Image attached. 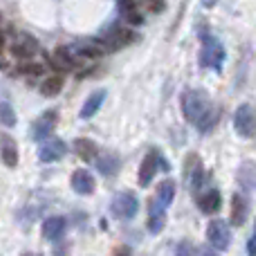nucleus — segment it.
Masks as SVG:
<instances>
[{
	"label": "nucleus",
	"mask_w": 256,
	"mask_h": 256,
	"mask_svg": "<svg viewBox=\"0 0 256 256\" xmlns=\"http://www.w3.org/2000/svg\"><path fill=\"white\" fill-rule=\"evenodd\" d=\"M212 108V102L209 97L202 92V90H186L184 99H182V110H184L186 122H198L204 112Z\"/></svg>",
	"instance_id": "obj_1"
},
{
	"label": "nucleus",
	"mask_w": 256,
	"mask_h": 256,
	"mask_svg": "<svg viewBox=\"0 0 256 256\" xmlns=\"http://www.w3.org/2000/svg\"><path fill=\"white\" fill-rule=\"evenodd\" d=\"M207 240L214 250H220L225 252L227 248L232 245V232H230V225L225 220H214L209 222L207 227Z\"/></svg>",
	"instance_id": "obj_2"
},
{
	"label": "nucleus",
	"mask_w": 256,
	"mask_h": 256,
	"mask_svg": "<svg viewBox=\"0 0 256 256\" xmlns=\"http://www.w3.org/2000/svg\"><path fill=\"white\" fill-rule=\"evenodd\" d=\"M222 61H225V48L220 45V40L204 38V48H202V52H200V63H202V68L220 70Z\"/></svg>",
	"instance_id": "obj_3"
},
{
	"label": "nucleus",
	"mask_w": 256,
	"mask_h": 256,
	"mask_svg": "<svg viewBox=\"0 0 256 256\" xmlns=\"http://www.w3.org/2000/svg\"><path fill=\"white\" fill-rule=\"evenodd\" d=\"M137 207H140V202H137V198L132 194H117L115 198H112L110 212H112V216L120 218V220H130L137 214Z\"/></svg>",
	"instance_id": "obj_4"
},
{
	"label": "nucleus",
	"mask_w": 256,
	"mask_h": 256,
	"mask_svg": "<svg viewBox=\"0 0 256 256\" xmlns=\"http://www.w3.org/2000/svg\"><path fill=\"white\" fill-rule=\"evenodd\" d=\"M234 126L238 130V135L243 137H254L256 135V110L252 106H240L234 115Z\"/></svg>",
	"instance_id": "obj_5"
},
{
	"label": "nucleus",
	"mask_w": 256,
	"mask_h": 256,
	"mask_svg": "<svg viewBox=\"0 0 256 256\" xmlns=\"http://www.w3.org/2000/svg\"><path fill=\"white\" fill-rule=\"evenodd\" d=\"M56 120H58L56 110H50V112H45V115H40L38 120L34 122V126H32V140L34 142L48 140L54 132V128H56Z\"/></svg>",
	"instance_id": "obj_6"
},
{
	"label": "nucleus",
	"mask_w": 256,
	"mask_h": 256,
	"mask_svg": "<svg viewBox=\"0 0 256 256\" xmlns=\"http://www.w3.org/2000/svg\"><path fill=\"white\" fill-rule=\"evenodd\" d=\"M66 153H68V148L61 140H48L38 148V160L40 162H56V160H61Z\"/></svg>",
	"instance_id": "obj_7"
},
{
	"label": "nucleus",
	"mask_w": 256,
	"mask_h": 256,
	"mask_svg": "<svg viewBox=\"0 0 256 256\" xmlns=\"http://www.w3.org/2000/svg\"><path fill=\"white\" fill-rule=\"evenodd\" d=\"M202 178H204V171H202V166H200V160L196 158V155H191V158L186 160V184H189V189L194 191V194L200 191Z\"/></svg>",
	"instance_id": "obj_8"
},
{
	"label": "nucleus",
	"mask_w": 256,
	"mask_h": 256,
	"mask_svg": "<svg viewBox=\"0 0 256 256\" xmlns=\"http://www.w3.org/2000/svg\"><path fill=\"white\" fill-rule=\"evenodd\" d=\"M158 166H160V155H158V150H150L140 166V184L142 186L150 184V180H153L155 173H158Z\"/></svg>",
	"instance_id": "obj_9"
},
{
	"label": "nucleus",
	"mask_w": 256,
	"mask_h": 256,
	"mask_svg": "<svg viewBox=\"0 0 256 256\" xmlns=\"http://www.w3.org/2000/svg\"><path fill=\"white\" fill-rule=\"evenodd\" d=\"M72 189L76 191L79 196H90L94 191V178L90 171H74V176H72Z\"/></svg>",
	"instance_id": "obj_10"
},
{
	"label": "nucleus",
	"mask_w": 256,
	"mask_h": 256,
	"mask_svg": "<svg viewBox=\"0 0 256 256\" xmlns=\"http://www.w3.org/2000/svg\"><path fill=\"white\" fill-rule=\"evenodd\" d=\"M36 52H38V45H36V40L27 34H22L20 38L12 45V54L16 58H32Z\"/></svg>",
	"instance_id": "obj_11"
},
{
	"label": "nucleus",
	"mask_w": 256,
	"mask_h": 256,
	"mask_svg": "<svg viewBox=\"0 0 256 256\" xmlns=\"http://www.w3.org/2000/svg\"><path fill=\"white\" fill-rule=\"evenodd\" d=\"M137 40V34L130 30H115L112 34H108V38L104 40L102 45H108L106 50H117V48H126V45L135 43Z\"/></svg>",
	"instance_id": "obj_12"
},
{
	"label": "nucleus",
	"mask_w": 256,
	"mask_h": 256,
	"mask_svg": "<svg viewBox=\"0 0 256 256\" xmlns=\"http://www.w3.org/2000/svg\"><path fill=\"white\" fill-rule=\"evenodd\" d=\"M0 158H2L4 166L9 168H14L18 164V146L12 137H2V142H0Z\"/></svg>",
	"instance_id": "obj_13"
},
{
	"label": "nucleus",
	"mask_w": 256,
	"mask_h": 256,
	"mask_svg": "<svg viewBox=\"0 0 256 256\" xmlns=\"http://www.w3.org/2000/svg\"><path fill=\"white\" fill-rule=\"evenodd\" d=\"M104 99H106V90H97V92H92L88 99H86L84 108H81V120H90V117L97 115V110L102 108Z\"/></svg>",
	"instance_id": "obj_14"
},
{
	"label": "nucleus",
	"mask_w": 256,
	"mask_h": 256,
	"mask_svg": "<svg viewBox=\"0 0 256 256\" xmlns=\"http://www.w3.org/2000/svg\"><path fill=\"white\" fill-rule=\"evenodd\" d=\"M245 218H248V202H245L243 196L236 194L232 198V225L234 227L245 225Z\"/></svg>",
	"instance_id": "obj_15"
},
{
	"label": "nucleus",
	"mask_w": 256,
	"mask_h": 256,
	"mask_svg": "<svg viewBox=\"0 0 256 256\" xmlns=\"http://www.w3.org/2000/svg\"><path fill=\"white\" fill-rule=\"evenodd\" d=\"M63 232H66V218L54 216V218H48V220L43 222V236L48 240H56Z\"/></svg>",
	"instance_id": "obj_16"
},
{
	"label": "nucleus",
	"mask_w": 256,
	"mask_h": 256,
	"mask_svg": "<svg viewBox=\"0 0 256 256\" xmlns=\"http://www.w3.org/2000/svg\"><path fill=\"white\" fill-rule=\"evenodd\" d=\"M198 204H200V209H202L204 214H216L218 209L222 207L220 194H218L216 189L207 191V194H204V196H200V198H198Z\"/></svg>",
	"instance_id": "obj_17"
},
{
	"label": "nucleus",
	"mask_w": 256,
	"mask_h": 256,
	"mask_svg": "<svg viewBox=\"0 0 256 256\" xmlns=\"http://www.w3.org/2000/svg\"><path fill=\"white\" fill-rule=\"evenodd\" d=\"M164 225H166L164 207H160V204L153 200V207H150V220H148V232H150V234H162Z\"/></svg>",
	"instance_id": "obj_18"
},
{
	"label": "nucleus",
	"mask_w": 256,
	"mask_h": 256,
	"mask_svg": "<svg viewBox=\"0 0 256 256\" xmlns=\"http://www.w3.org/2000/svg\"><path fill=\"white\" fill-rule=\"evenodd\" d=\"M52 66L56 70H72L74 68V56H72V50L70 48H58L52 56Z\"/></svg>",
	"instance_id": "obj_19"
},
{
	"label": "nucleus",
	"mask_w": 256,
	"mask_h": 256,
	"mask_svg": "<svg viewBox=\"0 0 256 256\" xmlns=\"http://www.w3.org/2000/svg\"><path fill=\"white\" fill-rule=\"evenodd\" d=\"M97 166L99 171L104 173V176H115L117 171H120V158H117L115 153H102V158L97 160Z\"/></svg>",
	"instance_id": "obj_20"
},
{
	"label": "nucleus",
	"mask_w": 256,
	"mask_h": 256,
	"mask_svg": "<svg viewBox=\"0 0 256 256\" xmlns=\"http://www.w3.org/2000/svg\"><path fill=\"white\" fill-rule=\"evenodd\" d=\"M173 198H176V182H173V180H164L162 184L158 186V200H155V202H158L160 207L166 209L168 204L173 202Z\"/></svg>",
	"instance_id": "obj_21"
},
{
	"label": "nucleus",
	"mask_w": 256,
	"mask_h": 256,
	"mask_svg": "<svg viewBox=\"0 0 256 256\" xmlns=\"http://www.w3.org/2000/svg\"><path fill=\"white\" fill-rule=\"evenodd\" d=\"M74 150H76V155H79L84 162H92V160L97 158V153H99L97 144L90 142V140H76L74 142Z\"/></svg>",
	"instance_id": "obj_22"
},
{
	"label": "nucleus",
	"mask_w": 256,
	"mask_h": 256,
	"mask_svg": "<svg viewBox=\"0 0 256 256\" xmlns=\"http://www.w3.org/2000/svg\"><path fill=\"white\" fill-rule=\"evenodd\" d=\"M61 90H63V79L61 76H48V79L40 84V92H43L45 97H56Z\"/></svg>",
	"instance_id": "obj_23"
},
{
	"label": "nucleus",
	"mask_w": 256,
	"mask_h": 256,
	"mask_svg": "<svg viewBox=\"0 0 256 256\" xmlns=\"http://www.w3.org/2000/svg\"><path fill=\"white\" fill-rule=\"evenodd\" d=\"M216 122H218V110L216 108H209V110L196 122V126H198L200 132H209L214 126H216Z\"/></svg>",
	"instance_id": "obj_24"
},
{
	"label": "nucleus",
	"mask_w": 256,
	"mask_h": 256,
	"mask_svg": "<svg viewBox=\"0 0 256 256\" xmlns=\"http://www.w3.org/2000/svg\"><path fill=\"white\" fill-rule=\"evenodd\" d=\"M238 178H240V182H243L245 186H252V189H256V164L254 162H245L243 166H240Z\"/></svg>",
	"instance_id": "obj_25"
},
{
	"label": "nucleus",
	"mask_w": 256,
	"mask_h": 256,
	"mask_svg": "<svg viewBox=\"0 0 256 256\" xmlns=\"http://www.w3.org/2000/svg\"><path fill=\"white\" fill-rule=\"evenodd\" d=\"M0 124L7 128L16 126V112H14V108L9 104H0Z\"/></svg>",
	"instance_id": "obj_26"
},
{
	"label": "nucleus",
	"mask_w": 256,
	"mask_h": 256,
	"mask_svg": "<svg viewBox=\"0 0 256 256\" xmlns=\"http://www.w3.org/2000/svg\"><path fill=\"white\" fill-rule=\"evenodd\" d=\"M178 256H200V252L189 243V240H184V243L178 245Z\"/></svg>",
	"instance_id": "obj_27"
},
{
	"label": "nucleus",
	"mask_w": 256,
	"mask_h": 256,
	"mask_svg": "<svg viewBox=\"0 0 256 256\" xmlns=\"http://www.w3.org/2000/svg\"><path fill=\"white\" fill-rule=\"evenodd\" d=\"M144 7H148V12L153 14H162L166 4H164V0H144Z\"/></svg>",
	"instance_id": "obj_28"
},
{
	"label": "nucleus",
	"mask_w": 256,
	"mask_h": 256,
	"mask_svg": "<svg viewBox=\"0 0 256 256\" xmlns=\"http://www.w3.org/2000/svg\"><path fill=\"white\" fill-rule=\"evenodd\" d=\"M124 16H126V20L130 22L132 27H137V25H142V22H144V18H142V14H137V9H130V12H126Z\"/></svg>",
	"instance_id": "obj_29"
},
{
	"label": "nucleus",
	"mask_w": 256,
	"mask_h": 256,
	"mask_svg": "<svg viewBox=\"0 0 256 256\" xmlns=\"http://www.w3.org/2000/svg\"><path fill=\"white\" fill-rule=\"evenodd\" d=\"M20 72H25V74H40L43 68L40 66H20Z\"/></svg>",
	"instance_id": "obj_30"
},
{
	"label": "nucleus",
	"mask_w": 256,
	"mask_h": 256,
	"mask_svg": "<svg viewBox=\"0 0 256 256\" xmlns=\"http://www.w3.org/2000/svg\"><path fill=\"white\" fill-rule=\"evenodd\" d=\"M120 7H122V12H130V9H135V4H132V0H120Z\"/></svg>",
	"instance_id": "obj_31"
},
{
	"label": "nucleus",
	"mask_w": 256,
	"mask_h": 256,
	"mask_svg": "<svg viewBox=\"0 0 256 256\" xmlns=\"http://www.w3.org/2000/svg\"><path fill=\"white\" fill-rule=\"evenodd\" d=\"M248 250H250V254H256V234L252 236V240H250V245H248Z\"/></svg>",
	"instance_id": "obj_32"
},
{
	"label": "nucleus",
	"mask_w": 256,
	"mask_h": 256,
	"mask_svg": "<svg viewBox=\"0 0 256 256\" xmlns=\"http://www.w3.org/2000/svg\"><path fill=\"white\" fill-rule=\"evenodd\" d=\"M115 256H130V252H128L126 248H122V250H120V252H117Z\"/></svg>",
	"instance_id": "obj_33"
},
{
	"label": "nucleus",
	"mask_w": 256,
	"mask_h": 256,
	"mask_svg": "<svg viewBox=\"0 0 256 256\" xmlns=\"http://www.w3.org/2000/svg\"><path fill=\"white\" fill-rule=\"evenodd\" d=\"M218 2V0H202V4H204V7H214V4H216Z\"/></svg>",
	"instance_id": "obj_34"
},
{
	"label": "nucleus",
	"mask_w": 256,
	"mask_h": 256,
	"mask_svg": "<svg viewBox=\"0 0 256 256\" xmlns=\"http://www.w3.org/2000/svg\"><path fill=\"white\" fill-rule=\"evenodd\" d=\"M200 256H218V254H216V252H209V250H204V252L200 254Z\"/></svg>",
	"instance_id": "obj_35"
},
{
	"label": "nucleus",
	"mask_w": 256,
	"mask_h": 256,
	"mask_svg": "<svg viewBox=\"0 0 256 256\" xmlns=\"http://www.w3.org/2000/svg\"><path fill=\"white\" fill-rule=\"evenodd\" d=\"M2 48H4V38H2V34H0V52H2Z\"/></svg>",
	"instance_id": "obj_36"
}]
</instances>
